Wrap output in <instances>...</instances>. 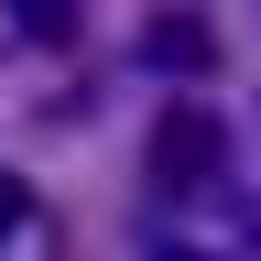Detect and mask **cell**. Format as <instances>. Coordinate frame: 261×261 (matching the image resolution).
Here are the masks:
<instances>
[{"mask_svg": "<svg viewBox=\"0 0 261 261\" xmlns=\"http://www.w3.org/2000/svg\"><path fill=\"white\" fill-rule=\"evenodd\" d=\"M142 174H152V196H207V185L228 174V120H218V109H163Z\"/></svg>", "mask_w": 261, "mask_h": 261, "instance_id": "cell-1", "label": "cell"}, {"mask_svg": "<svg viewBox=\"0 0 261 261\" xmlns=\"http://www.w3.org/2000/svg\"><path fill=\"white\" fill-rule=\"evenodd\" d=\"M142 65H152V76H207V65H218V22L196 11V0L142 11Z\"/></svg>", "mask_w": 261, "mask_h": 261, "instance_id": "cell-2", "label": "cell"}, {"mask_svg": "<svg viewBox=\"0 0 261 261\" xmlns=\"http://www.w3.org/2000/svg\"><path fill=\"white\" fill-rule=\"evenodd\" d=\"M11 22L33 44H76V0H11Z\"/></svg>", "mask_w": 261, "mask_h": 261, "instance_id": "cell-3", "label": "cell"}, {"mask_svg": "<svg viewBox=\"0 0 261 261\" xmlns=\"http://www.w3.org/2000/svg\"><path fill=\"white\" fill-rule=\"evenodd\" d=\"M22 228H33V185H22V174H0V240H22Z\"/></svg>", "mask_w": 261, "mask_h": 261, "instance_id": "cell-4", "label": "cell"}]
</instances>
